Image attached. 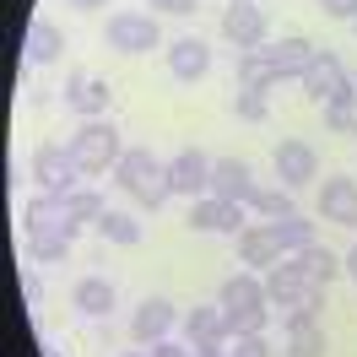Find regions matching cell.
<instances>
[{"label": "cell", "mask_w": 357, "mask_h": 357, "mask_svg": "<svg viewBox=\"0 0 357 357\" xmlns=\"http://www.w3.org/2000/svg\"><path fill=\"white\" fill-rule=\"evenodd\" d=\"M114 178H119V190H130L146 211H157V206L174 195V190H168V162H157L146 146H125V157L114 162Z\"/></svg>", "instance_id": "1"}, {"label": "cell", "mask_w": 357, "mask_h": 357, "mask_svg": "<svg viewBox=\"0 0 357 357\" xmlns=\"http://www.w3.org/2000/svg\"><path fill=\"white\" fill-rule=\"evenodd\" d=\"M70 157H76L82 174H109L114 162L125 157L119 125H114V119H82V130L70 135Z\"/></svg>", "instance_id": "2"}, {"label": "cell", "mask_w": 357, "mask_h": 357, "mask_svg": "<svg viewBox=\"0 0 357 357\" xmlns=\"http://www.w3.org/2000/svg\"><path fill=\"white\" fill-rule=\"evenodd\" d=\"M157 44H162L157 17H146V11H114L109 17V49H119V54H152Z\"/></svg>", "instance_id": "3"}, {"label": "cell", "mask_w": 357, "mask_h": 357, "mask_svg": "<svg viewBox=\"0 0 357 357\" xmlns=\"http://www.w3.org/2000/svg\"><path fill=\"white\" fill-rule=\"evenodd\" d=\"M33 178H38L44 195H76L82 168H76L70 146H38V152H33Z\"/></svg>", "instance_id": "4"}, {"label": "cell", "mask_w": 357, "mask_h": 357, "mask_svg": "<svg viewBox=\"0 0 357 357\" xmlns=\"http://www.w3.org/2000/svg\"><path fill=\"white\" fill-rule=\"evenodd\" d=\"M266 11H260V6H255V0H227V11H222V38L233 49H238V54H244V49H266Z\"/></svg>", "instance_id": "5"}, {"label": "cell", "mask_w": 357, "mask_h": 357, "mask_svg": "<svg viewBox=\"0 0 357 357\" xmlns=\"http://www.w3.org/2000/svg\"><path fill=\"white\" fill-rule=\"evenodd\" d=\"M168 190H174V195H190V201L211 195V157L195 152V146L174 152L168 157Z\"/></svg>", "instance_id": "6"}, {"label": "cell", "mask_w": 357, "mask_h": 357, "mask_svg": "<svg viewBox=\"0 0 357 357\" xmlns=\"http://www.w3.org/2000/svg\"><path fill=\"white\" fill-rule=\"evenodd\" d=\"M22 227H27V238H38V233H66V238H76V233H82V227L70 222L66 195H44V190L22 206Z\"/></svg>", "instance_id": "7"}, {"label": "cell", "mask_w": 357, "mask_h": 357, "mask_svg": "<svg viewBox=\"0 0 357 357\" xmlns=\"http://www.w3.org/2000/svg\"><path fill=\"white\" fill-rule=\"evenodd\" d=\"M190 227L195 233H244V206L238 201H222V195H201V201H190Z\"/></svg>", "instance_id": "8"}, {"label": "cell", "mask_w": 357, "mask_h": 357, "mask_svg": "<svg viewBox=\"0 0 357 357\" xmlns=\"http://www.w3.org/2000/svg\"><path fill=\"white\" fill-rule=\"evenodd\" d=\"M66 103L82 119H109V103H114V87L103 76H87V70H70L66 76Z\"/></svg>", "instance_id": "9"}, {"label": "cell", "mask_w": 357, "mask_h": 357, "mask_svg": "<svg viewBox=\"0 0 357 357\" xmlns=\"http://www.w3.org/2000/svg\"><path fill=\"white\" fill-rule=\"evenodd\" d=\"M303 92H309L314 103H335V98H347L352 87V76H347V66L335 60V54H319L309 70H303Z\"/></svg>", "instance_id": "10"}, {"label": "cell", "mask_w": 357, "mask_h": 357, "mask_svg": "<svg viewBox=\"0 0 357 357\" xmlns=\"http://www.w3.org/2000/svg\"><path fill=\"white\" fill-rule=\"evenodd\" d=\"M255 190H260V184H255V174H249L244 157H211V195L249 206V195H255Z\"/></svg>", "instance_id": "11"}, {"label": "cell", "mask_w": 357, "mask_h": 357, "mask_svg": "<svg viewBox=\"0 0 357 357\" xmlns=\"http://www.w3.org/2000/svg\"><path fill=\"white\" fill-rule=\"evenodd\" d=\"M174 325H178L174 303H168V298H146V303L135 309V319H130V335L141 341V347H157V341L174 335Z\"/></svg>", "instance_id": "12"}, {"label": "cell", "mask_w": 357, "mask_h": 357, "mask_svg": "<svg viewBox=\"0 0 357 357\" xmlns=\"http://www.w3.org/2000/svg\"><path fill=\"white\" fill-rule=\"evenodd\" d=\"M276 178H282V190H298V184L319 178V157H314L309 141H282L276 146Z\"/></svg>", "instance_id": "13"}, {"label": "cell", "mask_w": 357, "mask_h": 357, "mask_svg": "<svg viewBox=\"0 0 357 357\" xmlns=\"http://www.w3.org/2000/svg\"><path fill=\"white\" fill-rule=\"evenodd\" d=\"M319 217L335 227H357V178H325L319 184Z\"/></svg>", "instance_id": "14"}, {"label": "cell", "mask_w": 357, "mask_h": 357, "mask_svg": "<svg viewBox=\"0 0 357 357\" xmlns=\"http://www.w3.org/2000/svg\"><path fill=\"white\" fill-rule=\"evenodd\" d=\"M238 260L244 266H282L287 255H282V244H276V227L271 222H249L244 233H238Z\"/></svg>", "instance_id": "15"}, {"label": "cell", "mask_w": 357, "mask_h": 357, "mask_svg": "<svg viewBox=\"0 0 357 357\" xmlns=\"http://www.w3.org/2000/svg\"><path fill=\"white\" fill-rule=\"evenodd\" d=\"M266 54H271V66H276V76H282V82H287V76H298V82H303V70L319 60V49H314L303 33H287V38H282V44H271Z\"/></svg>", "instance_id": "16"}, {"label": "cell", "mask_w": 357, "mask_h": 357, "mask_svg": "<svg viewBox=\"0 0 357 357\" xmlns=\"http://www.w3.org/2000/svg\"><path fill=\"white\" fill-rule=\"evenodd\" d=\"M303 292H309V276L298 271V260H292V255L282 260V266L266 271V298L276 303V309H298V298H303Z\"/></svg>", "instance_id": "17"}, {"label": "cell", "mask_w": 357, "mask_h": 357, "mask_svg": "<svg viewBox=\"0 0 357 357\" xmlns=\"http://www.w3.org/2000/svg\"><path fill=\"white\" fill-rule=\"evenodd\" d=\"M168 70H174V82H201L206 70H211L206 38H174L168 44Z\"/></svg>", "instance_id": "18"}, {"label": "cell", "mask_w": 357, "mask_h": 357, "mask_svg": "<svg viewBox=\"0 0 357 357\" xmlns=\"http://www.w3.org/2000/svg\"><path fill=\"white\" fill-rule=\"evenodd\" d=\"M184 341H190V347H227L233 335H227L222 303H217V309H190L184 314Z\"/></svg>", "instance_id": "19"}, {"label": "cell", "mask_w": 357, "mask_h": 357, "mask_svg": "<svg viewBox=\"0 0 357 357\" xmlns=\"http://www.w3.org/2000/svg\"><path fill=\"white\" fill-rule=\"evenodd\" d=\"M217 303H222V309H271V298H266V276H249V271L227 276L222 292H217Z\"/></svg>", "instance_id": "20"}, {"label": "cell", "mask_w": 357, "mask_h": 357, "mask_svg": "<svg viewBox=\"0 0 357 357\" xmlns=\"http://www.w3.org/2000/svg\"><path fill=\"white\" fill-rule=\"evenodd\" d=\"M60 49H66V33L54 22H27V38H22V54H27V66H54L60 60Z\"/></svg>", "instance_id": "21"}, {"label": "cell", "mask_w": 357, "mask_h": 357, "mask_svg": "<svg viewBox=\"0 0 357 357\" xmlns=\"http://www.w3.org/2000/svg\"><path fill=\"white\" fill-rule=\"evenodd\" d=\"M282 325H287V357H325V331H319V319L282 314Z\"/></svg>", "instance_id": "22"}, {"label": "cell", "mask_w": 357, "mask_h": 357, "mask_svg": "<svg viewBox=\"0 0 357 357\" xmlns=\"http://www.w3.org/2000/svg\"><path fill=\"white\" fill-rule=\"evenodd\" d=\"M292 260H298V271L309 276L314 287H331L335 276L347 271V260H341V255H331V249H325V244H309V249H303V255H292Z\"/></svg>", "instance_id": "23"}, {"label": "cell", "mask_w": 357, "mask_h": 357, "mask_svg": "<svg viewBox=\"0 0 357 357\" xmlns=\"http://www.w3.org/2000/svg\"><path fill=\"white\" fill-rule=\"evenodd\" d=\"M276 82H282V76H276L266 49H244V54H238V87L244 92H271Z\"/></svg>", "instance_id": "24"}, {"label": "cell", "mask_w": 357, "mask_h": 357, "mask_svg": "<svg viewBox=\"0 0 357 357\" xmlns=\"http://www.w3.org/2000/svg\"><path fill=\"white\" fill-rule=\"evenodd\" d=\"M70 303L87 314V319H103V314L114 309V282H103V276H82L76 292H70Z\"/></svg>", "instance_id": "25"}, {"label": "cell", "mask_w": 357, "mask_h": 357, "mask_svg": "<svg viewBox=\"0 0 357 357\" xmlns=\"http://www.w3.org/2000/svg\"><path fill=\"white\" fill-rule=\"evenodd\" d=\"M92 227H98V238H103V244H119V249H135V244H141V222H135L130 211H103Z\"/></svg>", "instance_id": "26"}, {"label": "cell", "mask_w": 357, "mask_h": 357, "mask_svg": "<svg viewBox=\"0 0 357 357\" xmlns=\"http://www.w3.org/2000/svg\"><path fill=\"white\" fill-rule=\"evenodd\" d=\"M271 227H276L282 255H303V249L314 244V222H309V217H298V211H292V217H282V222H271Z\"/></svg>", "instance_id": "27"}, {"label": "cell", "mask_w": 357, "mask_h": 357, "mask_svg": "<svg viewBox=\"0 0 357 357\" xmlns=\"http://www.w3.org/2000/svg\"><path fill=\"white\" fill-rule=\"evenodd\" d=\"M249 211H255L260 222H282V217H292L298 206H292L287 190H255V195H249Z\"/></svg>", "instance_id": "28"}, {"label": "cell", "mask_w": 357, "mask_h": 357, "mask_svg": "<svg viewBox=\"0 0 357 357\" xmlns=\"http://www.w3.org/2000/svg\"><path fill=\"white\" fill-rule=\"evenodd\" d=\"M66 255H70L66 233H38V238H27V260H33V266H60Z\"/></svg>", "instance_id": "29"}, {"label": "cell", "mask_w": 357, "mask_h": 357, "mask_svg": "<svg viewBox=\"0 0 357 357\" xmlns=\"http://www.w3.org/2000/svg\"><path fill=\"white\" fill-rule=\"evenodd\" d=\"M325 125H331L335 135H357V92H347V98L325 103Z\"/></svg>", "instance_id": "30"}, {"label": "cell", "mask_w": 357, "mask_h": 357, "mask_svg": "<svg viewBox=\"0 0 357 357\" xmlns=\"http://www.w3.org/2000/svg\"><path fill=\"white\" fill-rule=\"evenodd\" d=\"M227 314V335H266L271 309H222Z\"/></svg>", "instance_id": "31"}, {"label": "cell", "mask_w": 357, "mask_h": 357, "mask_svg": "<svg viewBox=\"0 0 357 357\" xmlns=\"http://www.w3.org/2000/svg\"><path fill=\"white\" fill-rule=\"evenodd\" d=\"M66 206H70V222L76 227H87V222H98L109 206H103V195L98 190H76V195H66Z\"/></svg>", "instance_id": "32"}, {"label": "cell", "mask_w": 357, "mask_h": 357, "mask_svg": "<svg viewBox=\"0 0 357 357\" xmlns=\"http://www.w3.org/2000/svg\"><path fill=\"white\" fill-rule=\"evenodd\" d=\"M233 114H238L244 125H260V119H266V114H271L266 92H244V87H238V98H233Z\"/></svg>", "instance_id": "33"}, {"label": "cell", "mask_w": 357, "mask_h": 357, "mask_svg": "<svg viewBox=\"0 0 357 357\" xmlns=\"http://www.w3.org/2000/svg\"><path fill=\"white\" fill-rule=\"evenodd\" d=\"M227 357H271V347H266V335H233Z\"/></svg>", "instance_id": "34"}, {"label": "cell", "mask_w": 357, "mask_h": 357, "mask_svg": "<svg viewBox=\"0 0 357 357\" xmlns=\"http://www.w3.org/2000/svg\"><path fill=\"white\" fill-rule=\"evenodd\" d=\"M146 352H152V357H195V347H190V341H174V335H168V341H157V347H146Z\"/></svg>", "instance_id": "35"}, {"label": "cell", "mask_w": 357, "mask_h": 357, "mask_svg": "<svg viewBox=\"0 0 357 357\" xmlns=\"http://www.w3.org/2000/svg\"><path fill=\"white\" fill-rule=\"evenodd\" d=\"M325 6V17H335V22H357V0H319Z\"/></svg>", "instance_id": "36"}, {"label": "cell", "mask_w": 357, "mask_h": 357, "mask_svg": "<svg viewBox=\"0 0 357 357\" xmlns=\"http://www.w3.org/2000/svg\"><path fill=\"white\" fill-rule=\"evenodd\" d=\"M152 6H157V11H168V17H190L201 0H152Z\"/></svg>", "instance_id": "37"}, {"label": "cell", "mask_w": 357, "mask_h": 357, "mask_svg": "<svg viewBox=\"0 0 357 357\" xmlns=\"http://www.w3.org/2000/svg\"><path fill=\"white\" fill-rule=\"evenodd\" d=\"M22 298H27V303H38V298H44V287H38V276H33L27 266H22Z\"/></svg>", "instance_id": "38"}, {"label": "cell", "mask_w": 357, "mask_h": 357, "mask_svg": "<svg viewBox=\"0 0 357 357\" xmlns=\"http://www.w3.org/2000/svg\"><path fill=\"white\" fill-rule=\"evenodd\" d=\"M195 357H227V347H195Z\"/></svg>", "instance_id": "39"}, {"label": "cell", "mask_w": 357, "mask_h": 357, "mask_svg": "<svg viewBox=\"0 0 357 357\" xmlns=\"http://www.w3.org/2000/svg\"><path fill=\"white\" fill-rule=\"evenodd\" d=\"M76 11H98V6H109V0H70Z\"/></svg>", "instance_id": "40"}, {"label": "cell", "mask_w": 357, "mask_h": 357, "mask_svg": "<svg viewBox=\"0 0 357 357\" xmlns=\"http://www.w3.org/2000/svg\"><path fill=\"white\" fill-rule=\"evenodd\" d=\"M347 276L357 282V244H352V255H347Z\"/></svg>", "instance_id": "41"}, {"label": "cell", "mask_w": 357, "mask_h": 357, "mask_svg": "<svg viewBox=\"0 0 357 357\" xmlns=\"http://www.w3.org/2000/svg\"><path fill=\"white\" fill-rule=\"evenodd\" d=\"M125 357H152V352H125Z\"/></svg>", "instance_id": "42"}, {"label": "cell", "mask_w": 357, "mask_h": 357, "mask_svg": "<svg viewBox=\"0 0 357 357\" xmlns=\"http://www.w3.org/2000/svg\"><path fill=\"white\" fill-rule=\"evenodd\" d=\"M352 33H357V22H352Z\"/></svg>", "instance_id": "43"}]
</instances>
